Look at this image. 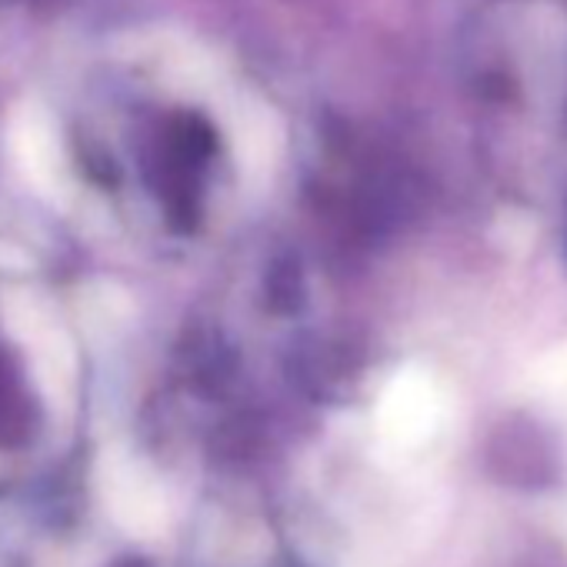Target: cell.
I'll use <instances>...</instances> for the list:
<instances>
[{
  "label": "cell",
  "mask_w": 567,
  "mask_h": 567,
  "mask_svg": "<svg viewBox=\"0 0 567 567\" xmlns=\"http://www.w3.org/2000/svg\"><path fill=\"white\" fill-rule=\"evenodd\" d=\"M104 494L111 514L131 534H157L164 527V494L157 481L134 461L111 457L104 467Z\"/></svg>",
  "instance_id": "6da1fadb"
},
{
  "label": "cell",
  "mask_w": 567,
  "mask_h": 567,
  "mask_svg": "<svg viewBox=\"0 0 567 567\" xmlns=\"http://www.w3.org/2000/svg\"><path fill=\"white\" fill-rule=\"evenodd\" d=\"M14 151H18V161L24 164V171L31 174V181L41 190H48V194L64 190V157H61V144L54 137L51 121L41 111H28L14 124Z\"/></svg>",
  "instance_id": "7a4b0ae2"
},
{
  "label": "cell",
  "mask_w": 567,
  "mask_h": 567,
  "mask_svg": "<svg viewBox=\"0 0 567 567\" xmlns=\"http://www.w3.org/2000/svg\"><path fill=\"white\" fill-rule=\"evenodd\" d=\"M434 424V401L424 388L404 381L398 384L381 408V434L394 451H411L417 447Z\"/></svg>",
  "instance_id": "3957f363"
}]
</instances>
